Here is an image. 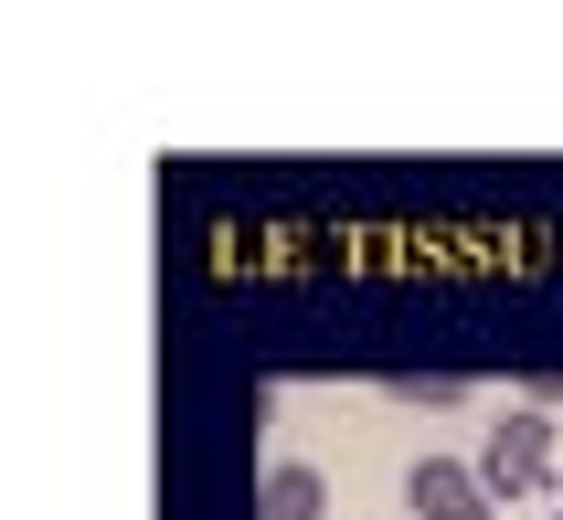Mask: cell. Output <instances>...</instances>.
I'll return each instance as SVG.
<instances>
[{
    "label": "cell",
    "instance_id": "277c9868",
    "mask_svg": "<svg viewBox=\"0 0 563 520\" xmlns=\"http://www.w3.org/2000/svg\"><path fill=\"white\" fill-rule=\"evenodd\" d=\"M383 394L405 403V414H446V403H468V383L457 372H383Z\"/></svg>",
    "mask_w": 563,
    "mask_h": 520
},
{
    "label": "cell",
    "instance_id": "3957f363",
    "mask_svg": "<svg viewBox=\"0 0 563 520\" xmlns=\"http://www.w3.org/2000/svg\"><path fill=\"white\" fill-rule=\"evenodd\" d=\"M330 510V478H319L309 457H277L266 467V489H255V520H319Z\"/></svg>",
    "mask_w": 563,
    "mask_h": 520
},
{
    "label": "cell",
    "instance_id": "5b68a950",
    "mask_svg": "<svg viewBox=\"0 0 563 520\" xmlns=\"http://www.w3.org/2000/svg\"><path fill=\"white\" fill-rule=\"evenodd\" d=\"M553 520H563V510H553Z\"/></svg>",
    "mask_w": 563,
    "mask_h": 520
},
{
    "label": "cell",
    "instance_id": "6da1fadb",
    "mask_svg": "<svg viewBox=\"0 0 563 520\" xmlns=\"http://www.w3.org/2000/svg\"><path fill=\"white\" fill-rule=\"evenodd\" d=\"M478 478H489V499H542L553 489V414H500L478 446Z\"/></svg>",
    "mask_w": 563,
    "mask_h": 520
},
{
    "label": "cell",
    "instance_id": "7a4b0ae2",
    "mask_svg": "<svg viewBox=\"0 0 563 520\" xmlns=\"http://www.w3.org/2000/svg\"><path fill=\"white\" fill-rule=\"evenodd\" d=\"M405 510H415V520H489L500 499H489L478 457H415V467H405Z\"/></svg>",
    "mask_w": 563,
    "mask_h": 520
}]
</instances>
